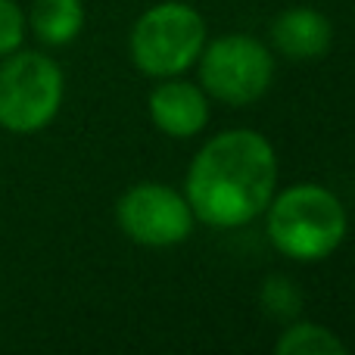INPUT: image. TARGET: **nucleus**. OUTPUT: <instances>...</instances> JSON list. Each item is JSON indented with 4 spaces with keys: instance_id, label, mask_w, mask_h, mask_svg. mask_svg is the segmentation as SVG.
Listing matches in <instances>:
<instances>
[{
    "instance_id": "nucleus-3",
    "label": "nucleus",
    "mask_w": 355,
    "mask_h": 355,
    "mask_svg": "<svg viewBox=\"0 0 355 355\" xmlns=\"http://www.w3.org/2000/svg\"><path fill=\"white\" fill-rule=\"evenodd\" d=\"M206 47V22L190 3L166 0L135 22L128 37L131 62L150 78L184 75Z\"/></svg>"
},
{
    "instance_id": "nucleus-5",
    "label": "nucleus",
    "mask_w": 355,
    "mask_h": 355,
    "mask_svg": "<svg viewBox=\"0 0 355 355\" xmlns=\"http://www.w3.org/2000/svg\"><path fill=\"white\" fill-rule=\"evenodd\" d=\"M200 87L227 106H250L275 81V56L252 35H225L206 41L200 53Z\"/></svg>"
},
{
    "instance_id": "nucleus-12",
    "label": "nucleus",
    "mask_w": 355,
    "mask_h": 355,
    "mask_svg": "<svg viewBox=\"0 0 355 355\" xmlns=\"http://www.w3.org/2000/svg\"><path fill=\"white\" fill-rule=\"evenodd\" d=\"M25 41V12L16 0H0V60L19 50Z\"/></svg>"
},
{
    "instance_id": "nucleus-8",
    "label": "nucleus",
    "mask_w": 355,
    "mask_h": 355,
    "mask_svg": "<svg viewBox=\"0 0 355 355\" xmlns=\"http://www.w3.org/2000/svg\"><path fill=\"white\" fill-rule=\"evenodd\" d=\"M271 44L290 62H312L331 50L334 25L312 6H290L271 22Z\"/></svg>"
},
{
    "instance_id": "nucleus-7",
    "label": "nucleus",
    "mask_w": 355,
    "mask_h": 355,
    "mask_svg": "<svg viewBox=\"0 0 355 355\" xmlns=\"http://www.w3.org/2000/svg\"><path fill=\"white\" fill-rule=\"evenodd\" d=\"M150 119L168 137H196L209 125V94L193 81H184L181 75L159 78V85L150 91Z\"/></svg>"
},
{
    "instance_id": "nucleus-10",
    "label": "nucleus",
    "mask_w": 355,
    "mask_h": 355,
    "mask_svg": "<svg viewBox=\"0 0 355 355\" xmlns=\"http://www.w3.org/2000/svg\"><path fill=\"white\" fill-rule=\"evenodd\" d=\"M277 355H346L349 346L324 324L315 321H296L277 337L275 343Z\"/></svg>"
},
{
    "instance_id": "nucleus-6",
    "label": "nucleus",
    "mask_w": 355,
    "mask_h": 355,
    "mask_svg": "<svg viewBox=\"0 0 355 355\" xmlns=\"http://www.w3.org/2000/svg\"><path fill=\"white\" fill-rule=\"evenodd\" d=\"M116 221L128 240L141 246H175L193 234V209L187 196L166 184H135L116 202Z\"/></svg>"
},
{
    "instance_id": "nucleus-9",
    "label": "nucleus",
    "mask_w": 355,
    "mask_h": 355,
    "mask_svg": "<svg viewBox=\"0 0 355 355\" xmlns=\"http://www.w3.org/2000/svg\"><path fill=\"white\" fill-rule=\"evenodd\" d=\"M28 28L47 47H66L85 28L81 0H35L28 10Z\"/></svg>"
},
{
    "instance_id": "nucleus-2",
    "label": "nucleus",
    "mask_w": 355,
    "mask_h": 355,
    "mask_svg": "<svg viewBox=\"0 0 355 355\" xmlns=\"http://www.w3.org/2000/svg\"><path fill=\"white\" fill-rule=\"evenodd\" d=\"M265 231L277 252L293 262H321L346 240L349 218L334 190L321 184H293L265 206Z\"/></svg>"
},
{
    "instance_id": "nucleus-4",
    "label": "nucleus",
    "mask_w": 355,
    "mask_h": 355,
    "mask_svg": "<svg viewBox=\"0 0 355 355\" xmlns=\"http://www.w3.org/2000/svg\"><path fill=\"white\" fill-rule=\"evenodd\" d=\"M62 69L37 50H12L0 60V128L37 135L62 106Z\"/></svg>"
},
{
    "instance_id": "nucleus-11",
    "label": "nucleus",
    "mask_w": 355,
    "mask_h": 355,
    "mask_svg": "<svg viewBox=\"0 0 355 355\" xmlns=\"http://www.w3.org/2000/svg\"><path fill=\"white\" fill-rule=\"evenodd\" d=\"M262 309L271 315V318L281 321H293L296 315L302 312V293L290 277L284 275H271L268 281L262 284Z\"/></svg>"
},
{
    "instance_id": "nucleus-1",
    "label": "nucleus",
    "mask_w": 355,
    "mask_h": 355,
    "mask_svg": "<svg viewBox=\"0 0 355 355\" xmlns=\"http://www.w3.org/2000/svg\"><path fill=\"white\" fill-rule=\"evenodd\" d=\"M277 184V153L268 137L250 128L221 131L202 144L187 168L193 218L209 227H243L265 212Z\"/></svg>"
}]
</instances>
